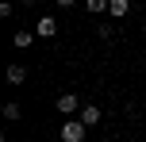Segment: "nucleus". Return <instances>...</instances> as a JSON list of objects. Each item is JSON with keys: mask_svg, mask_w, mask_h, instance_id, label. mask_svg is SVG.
<instances>
[{"mask_svg": "<svg viewBox=\"0 0 146 142\" xmlns=\"http://www.w3.org/2000/svg\"><path fill=\"white\" fill-rule=\"evenodd\" d=\"M81 135H85V119H81V115L62 127V142H81Z\"/></svg>", "mask_w": 146, "mask_h": 142, "instance_id": "nucleus-1", "label": "nucleus"}, {"mask_svg": "<svg viewBox=\"0 0 146 142\" xmlns=\"http://www.w3.org/2000/svg\"><path fill=\"white\" fill-rule=\"evenodd\" d=\"M81 108H85V104H81L73 92H62V96H58V112H62V115H77Z\"/></svg>", "mask_w": 146, "mask_h": 142, "instance_id": "nucleus-2", "label": "nucleus"}, {"mask_svg": "<svg viewBox=\"0 0 146 142\" xmlns=\"http://www.w3.org/2000/svg\"><path fill=\"white\" fill-rule=\"evenodd\" d=\"M54 31H58L54 15H38V23H35V35H42V38H54Z\"/></svg>", "mask_w": 146, "mask_h": 142, "instance_id": "nucleus-3", "label": "nucleus"}, {"mask_svg": "<svg viewBox=\"0 0 146 142\" xmlns=\"http://www.w3.org/2000/svg\"><path fill=\"white\" fill-rule=\"evenodd\" d=\"M81 119H85V127H96V123L104 119V112L96 104H85V108H81Z\"/></svg>", "mask_w": 146, "mask_h": 142, "instance_id": "nucleus-4", "label": "nucleus"}, {"mask_svg": "<svg viewBox=\"0 0 146 142\" xmlns=\"http://www.w3.org/2000/svg\"><path fill=\"white\" fill-rule=\"evenodd\" d=\"M108 12L115 15V19H123V15L131 12V0H108Z\"/></svg>", "mask_w": 146, "mask_h": 142, "instance_id": "nucleus-5", "label": "nucleus"}, {"mask_svg": "<svg viewBox=\"0 0 146 142\" xmlns=\"http://www.w3.org/2000/svg\"><path fill=\"white\" fill-rule=\"evenodd\" d=\"M4 73H8V85H23V81H27V69H23V65H8Z\"/></svg>", "mask_w": 146, "mask_h": 142, "instance_id": "nucleus-6", "label": "nucleus"}, {"mask_svg": "<svg viewBox=\"0 0 146 142\" xmlns=\"http://www.w3.org/2000/svg\"><path fill=\"white\" fill-rule=\"evenodd\" d=\"M31 42H35V35H31V31H15V35H12V46H19V50H27Z\"/></svg>", "mask_w": 146, "mask_h": 142, "instance_id": "nucleus-7", "label": "nucleus"}, {"mask_svg": "<svg viewBox=\"0 0 146 142\" xmlns=\"http://www.w3.org/2000/svg\"><path fill=\"white\" fill-rule=\"evenodd\" d=\"M88 12H108V0H85Z\"/></svg>", "mask_w": 146, "mask_h": 142, "instance_id": "nucleus-8", "label": "nucleus"}, {"mask_svg": "<svg viewBox=\"0 0 146 142\" xmlns=\"http://www.w3.org/2000/svg\"><path fill=\"white\" fill-rule=\"evenodd\" d=\"M4 115H8V119H19V104H15V100H8V104H4Z\"/></svg>", "mask_w": 146, "mask_h": 142, "instance_id": "nucleus-9", "label": "nucleus"}, {"mask_svg": "<svg viewBox=\"0 0 146 142\" xmlns=\"http://www.w3.org/2000/svg\"><path fill=\"white\" fill-rule=\"evenodd\" d=\"M58 8H73V0H58Z\"/></svg>", "mask_w": 146, "mask_h": 142, "instance_id": "nucleus-10", "label": "nucleus"}]
</instances>
